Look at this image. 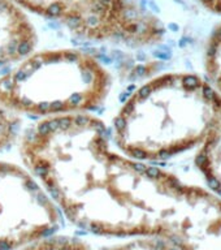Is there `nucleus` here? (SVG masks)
<instances>
[{
	"instance_id": "1",
	"label": "nucleus",
	"mask_w": 221,
	"mask_h": 250,
	"mask_svg": "<svg viewBox=\"0 0 221 250\" xmlns=\"http://www.w3.org/2000/svg\"><path fill=\"white\" fill-rule=\"evenodd\" d=\"M20 154L61 218L96 236L157 237L180 180L118 151L109 128L91 114L36 121Z\"/></svg>"
},
{
	"instance_id": "2",
	"label": "nucleus",
	"mask_w": 221,
	"mask_h": 250,
	"mask_svg": "<svg viewBox=\"0 0 221 250\" xmlns=\"http://www.w3.org/2000/svg\"><path fill=\"white\" fill-rule=\"evenodd\" d=\"M221 116V95L194 73L159 74L135 89L112 121L115 147L154 163L199 146Z\"/></svg>"
},
{
	"instance_id": "3",
	"label": "nucleus",
	"mask_w": 221,
	"mask_h": 250,
	"mask_svg": "<svg viewBox=\"0 0 221 250\" xmlns=\"http://www.w3.org/2000/svg\"><path fill=\"white\" fill-rule=\"evenodd\" d=\"M112 77L83 50L33 51L0 76V104L40 120L90 114L108 98Z\"/></svg>"
},
{
	"instance_id": "4",
	"label": "nucleus",
	"mask_w": 221,
	"mask_h": 250,
	"mask_svg": "<svg viewBox=\"0 0 221 250\" xmlns=\"http://www.w3.org/2000/svg\"><path fill=\"white\" fill-rule=\"evenodd\" d=\"M23 12L62 25L75 37L148 47L164 37L161 21L135 0H11Z\"/></svg>"
},
{
	"instance_id": "5",
	"label": "nucleus",
	"mask_w": 221,
	"mask_h": 250,
	"mask_svg": "<svg viewBox=\"0 0 221 250\" xmlns=\"http://www.w3.org/2000/svg\"><path fill=\"white\" fill-rule=\"evenodd\" d=\"M61 215L28 168L0 160V250L53 235Z\"/></svg>"
},
{
	"instance_id": "6",
	"label": "nucleus",
	"mask_w": 221,
	"mask_h": 250,
	"mask_svg": "<svg viewBox=\"0 0 221 250\" xmlns=\"http://www.w3.org/2000/svg\"><path fill=\"white\" fill-rule=\"evenodd\" d=\"M36 41L26 13L11 0H0V67L15 64L33 52Z\"/></svg>"
},
{
	"instance_id": "7",
	"label": "nucleus",
	"mask_w": 221,
	"mask_h": 250,
	"mask_svg": "<svg viewBox=\"0 0 221 250\" xmlns=\"http://www.w3.org/2000/svg\"><path fill=\"white\" fill-rule=\"evenodd\" d=\"M195 166L210 188L208 190L221 198V116L199 145Z\"/></svg>"
},
{
	"instance_id": "8",
	"label": "nucleus",
	"mask_w": 221,
	"mask_h": 250,
	"mask_svg": "<svg viewBox=\"0 0 221 250\" xmlns=\"http://www.w3.org/2000/svg\"><path fill=\"white\" fill-rule=\"evenodd\" d=\"M206 80L221 95V24L213 29L204 51Z\"/></svg>"
},
{
	"instance_id": "9",
	"label": "nucleus",
	"mask_w": 221,
	"mask_h": 250,
	"mask_svg": "<svg viewBox=\"0 0 221 250\" xmlns=\"http://www.w3.org/2000/svg\"><path fill=\"white\" fill-rule=\"evenodd\" d=\"M17 250H91V248L77 237L51 235L30 242Z\"/></svg>"
},
{
	"instance_id": "10",
	"label": "nucleus",
	"mask_w": 221,
	"mask_h": 250,
	"mask_svg": "<svg viewBox=\"0 0 221 250\" xmlns=\"http://www.w3.org/2000/svg\"><path fill=\"white\" fill-rule=\"evenodd\" d=\"M103 250H178L170 242L159 237H130L107 246Z\"/></svg>"
},
{
	"instance_id": "11",
	"label": "nucleus",
	"mask_w": 221,
	"mask_h": 250,
	"mask_svg": "<svg viewBox=\"0 0 221 250\" xmlns=\"http://www.w3.org/2000/svg\"><path fill=\"white\" fill-rule=\"evenodd\" d=\"M20 119L15 112L0 104V153L15 145L18 138Z\"/></svg>"
},
{
	"instance_id": "12",
	"label": "nucleus",
	"mask_w": 221,
	"mask_h": 250,
	"mask_svg": "<svg viewBox=\"0 0 221 250\" xmlns=\"http://www.w3.org/2000/svg\"><path fill=\"white\" fill-rule=\"evenodd\" d=\"M200 3L213 13L221 15V0H200Z\"/></svg>"
}]
</instances>
